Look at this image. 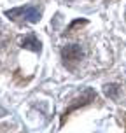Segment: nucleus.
Masks as SVG:
<instances>
[{"mask_svg":"<svg viewBox=\"0 0 126 133\" xmlns=\"http://www.w3.org/2000/svg\"><path fill=\"white\" fill-rule=\"evenodd\" d=\"M117 89H119V88L116 86V84L105 86V93H107V96H112V98H116V93H117Z\"/></svg>","mask_w":126,"mask_h":133,"instance_id":"obj_5","label":"nucleus"},{"mask_svg":"<svg viewBox=\"0 0 126 133\" xmlns=\"http://www.w3.org/2000/svg\"><path fill=\"white\" fill-rule=\"evenodd\" d=\"M61 58L65 63L68 65H74L82 58V49H81L77 44H70V46H65L63 51H61Z\"/></svg>","mask_w":126,"mask_h":133,"instance_id":"obj_2","label":"nucleus"},{"mask_svg":"<svg viewBox=\"0 0 126 133\" xmlns=\"http://www.w3.org/2000/svg\"><path fill=\"white\" fill-rule=\"evenodd\" d=\"M7 16L11 19L18 21V19H23V21H28V23H37L40 19V11L37 7H18V9H12V11H7Z\"/></svg>","mask_w":126,"mask_h":133,"instance_id":"obj_1","label":"nucleus"},{"mask_svg":"<svg viewBox=\"0 0 126 133\" xmlns=\"http://www.w3.org/2000/svg\"><path fill=\"white\" fill-rule=\"evenodd\" d=\"M95 98H96V95H95L91 89H86V91H84V95H82V98H81V103H84V105H86V103H89V102H91V100H95ZM77 102H79V100H77ZM77 105H79V103H77ZM77 105H72V107H70V109L65 112V116H67V114H70Z\"/></svg>","mask_w":126,"mask_h":133,"instance_id":"obj_4","label":"nucleus"},{"mask_svg":"<svg viewBox=\"0 0 126 133\" xmlns=\"http://www.w3.org/2000/svg\"><path fill=\"white\" fill-rule=\"evenodd\" d=\"M82 25H86V19H75V21L72 23V25L68 26V33H72L77 26H82Z\"/></svg>","mask_w":126,"mask_h":133,"instance_id":"obj_6","label":"nucleus"},{"mask_svg":"<svg viewBox=\"0 0 126 133\" xmlns=\"http://www.w3.org/2000/svg\"><path fill=\"white\" fill-rule=\"evenodd\" d=\"M21 47L25 49H30V51H35V53H40V40L35 37V33H28L25 39L21 40Z\"/></svg>","mask_w":126,"mask_h":133,"instance_id":"obj_3","label":"nucleus"}]
</instances>
